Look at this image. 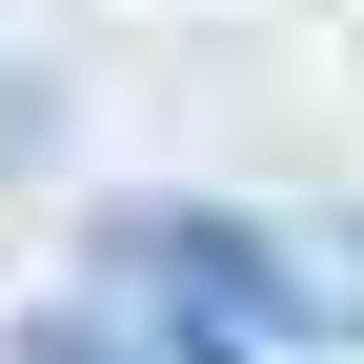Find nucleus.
<instances>
[{
  "mask_svg": "<svg viewBox=\"0 0 364 364\" xmlns=\"http://www.w3.org/2000/svg\"><path fill=\"white\" fill-rule=\"evenodd\" d=\"M304 263H324V324H364V203H344V223H304Z\"/></svg>",
  "mask_w": 364,
  "mask_h": 364,
  "instance_id": "obj_2",
  "label": "nucleus"
},
{
  "mask_svg": "<svg viewBox=\"0 0 364 364\" xmlns=\"http://www.w3.org/2000/svg\"><path fill=\"white\" fill-rule=\"evenodd\" d=\"M81 304H122V324H182V344H263V364H324V263H304V223H243V203H102V243H81Z\"/></svg>",
  "mask_w": 364,
  "mask_h": 364,
  "instance_id": "obj_1",
  "label": "nucleus"
},
{
  "mask_svg": "<svg viewBox=\"0 0 364 364\" xmlns=\"http://www.w3.org/2000/svg\"><path fill=\"white\" fill-rule=\"evenodd\" d=\"M0 162H41V81H0Z\"/></svg>",
  "mask_w": 364,
  "mask_h": 364,
  "instance_id": "obj_3",
  "label": "nucleus"
}]
</instances>
